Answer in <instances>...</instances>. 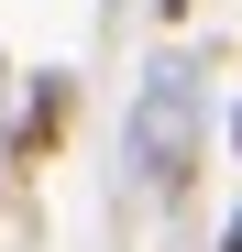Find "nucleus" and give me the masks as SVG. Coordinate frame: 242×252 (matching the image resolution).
Masks as SVG:
<instances>
[{
  "instance_id": "obj_2",
  "label": "nucleus",
  "mask_w": 242,
  "mask_h": 252,
  "mask_svg": "<svg viewBox=\"0 0 242 252\" xmlns=\"http://www.w3.org/2000/svg\"><path fill=\"white\" fill-rule=\"evenodd\" d=\"M66 110H77V88H66V77H33V99L11 110V164H22V176L66 143Z\"/></svg>"
},
{
  "instance_id": "obj_1",
  "label": "nucleus",
  "mask_w": 242,
  "mask_h": 252,
  "mask_svg": "<svg viewBox=\"0 0 242 252\" xmlns=\"http://www.w3.org/2000/svg\"><path fill=\"white\" fill-rule=\"evenodd\" d=\"M121 154L154 197H187V176L209 164V99H198V66L187 55H154L132 110H121Z\"/></svg>"
},
{
  "instance_id": "obj_3",
  "label": "nucleus",
  "mask_w": 242,
  "mask_h": 252,
  "mask_svg": "<svg viewBox=\"0 0 242 252\" xmlns=\"http://www.w3.org/2000/svg\"><path fill=\"white\" fill-rule=\"evenodd\" d=\"M220 252H242V220H220Z\"/></svg>"
},
{
  "instance_id": "obj_4",
  "label": "nucleus",
  "mask_w": 242,
  "mask_h": 252,
  "mask_svg": "<svg viewBox=\"0 0 242 252\" xmlns=\"http://www.w3.org/2000/svg\"><path fill=\"white\" fill-rule=\"evenodd\" d=\"M231 164H242V110H231Z\"/></svg>"
}]
</instances>
